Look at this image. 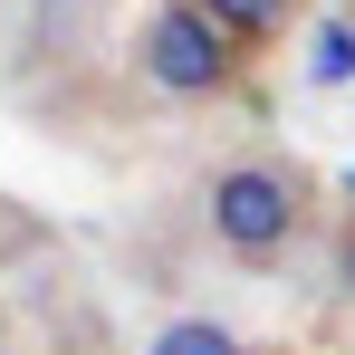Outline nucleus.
I'll return each instance as SVG.
<instances>
[{"mask_svg": "<svg viewBox=\"0 0 355 355\" xmlns=\"http://www.w3.org/2000/svg\"><path fill=\"white\" fill-rule=\"evenodd\" d=\"M202 221H211V240L231 250V259H279L297 240V221H307V182L288 173V164H221V173L202 182Z\"/></svg>", "mask_w": 355, "mask_h": 355, "instance_id": "obj_1", "label": "nucleus"}, {"mask_svg": "<svg viewBox=\"0 0 355 355\" xmlns=\"http://www.w3.org/2000/svg\"><path fill=\"white\" fill-rule=\"evenodd\" d=\"M135 67L182 96V106H202V96H231L240 87V39L202 10V0H154V19L135 29Z\"/></svg>", "mask_w": 355, "mask_h": 355, "instance_id": "obj_2", "label": "nucleus"}, {"mask_svg": "<svg viewBox=\"0 0 355 355\" xmlns=\"http://www.w3.org/2000/svg\"><path fill=\"white\" fill-rule=\"evenodd\" d=\"M29 49L39 58H96L106 49V0H29Z\"/></svg>", "mask_w": 355, "mask_h": 355, "instance_id": "obj_3", "label": "nucleus"}, {"mask_svg": "<svg viewBox=\"0 0 355 355\" xmlns=\"http://www.w3.org/2000/svg\"><path fill=\"white\" fill-rule=\"evenodd\" d=\"M202 10L231 29L240 49H259V39H279V29H288V0H202Z\"/></svg>", "mask_w": 355, "mask_h": 355, "instance_id": "obj_4", "label": "nucleus"}, {"mask_svg": "<svg viewBox=\"0 0 355 355\" xmlns=\"http://www.w3.org/2000/svg\"><path fill=\"white\" fill-rule=\"evenodd\" d=\"M144 355H240V336L221 327V317H173V327H164Z\"/></svg>", "mask_w": 355, "mask_h": 355, "instance_id": "obj_5", "label": "nucleus"}, {"mask_svg": "<svg viewBox=\"0 0 355 355\" xmlns=\"http://www.w3.org/2000/svg\"><path fill=\"white\" fill-rule=\"evenodd\" d=\"M317 77H327V87L355 77V29H346V19H327V29H317Z\"/></svg>", "mask_w": 355, "mask_h": 355, "instance_id": "obj_6", "label": "nucleus"}, {"mask_svg": "<svg viewBox=\"0 0 355 355\" xmlns=\"http://www.w3.org/2000/svg\"><path fill=\"white\" fill-rule=\"evenodd\" d=\"M336 297H355V221L336 231Z\"/></svg>", "mask_w": 355, "mask_h": 355, "instance_id": "obj_7", "label": "nucleus"}, {"mask_svg": "<svg viewBox=\"0 0 355 355\" xmlns=\"http://www.w3.org/2000/svg\"><path fill=\"white\" fill-rule=\"evenodd\" d=\"M0 355H10V336H0Z\"/></svg>", "mask_w": 355, "mask_h": 355, "instance_id": "obj_8", "label": "nucleus"}]
</instances>
